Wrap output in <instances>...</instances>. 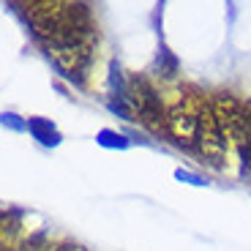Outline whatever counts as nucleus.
<instances>
[{
	"label": "nucleus",
	"instance_id": "20e7f679",
	"mask_svg": "<svg viewBox=\"0 0 251 251\" xmlns=\"http://www.w3.org/2000/svg\"><path fill=\"white\" fill-rule=\"evenodd\" d=\"M200 104L202 96H183L167 107V134L175 145L197 151V134H200Z\"/></svg>",
	"mask_w": 251,
	"mask_h": 251
},
{
	"label": "nucleus",
	"instance_id": "7ed1b4c3",
	"mask_svg": "<svg viewBox=\"0 0 251 251\" xmlns=\"http://www.w3.org/2000/svg\"><path fill=\"white\" fill-rule=\"evenodd\" d=\"M197 153L205 158L207 167L224 170L226 167V153H229V139L224 134L219 115H216L213 101L202 99L200 104V134H197Z\"/></svg>",
	"mask_w": 251,
	"mask_h": 251
},
{
	"label": "nucleus",
	"instance_id": "39448f33",
	"mask_svg": "<svg viewBox=\"0 0 251 251\" xmlns=\"http://www.w3.org/2000/svg\"><path fill=\"white\" fill-rule=\"evenodd\" d=\"M128 96H131V107L137 120L151 128L153 134H167V109L161 104V96L156 93L151 82L145 76H131L128 79Z\"/></svg>",
	"mask_w": 251,
	"mask_h": 251
},
{
	"label": "nucleus",
	"instance_id": "0eeeda50",
	"mask_svg": "<svg viewBox=\"0 0 251 251\" xmlns=\"http://www.w3.org/2000/svg\"><path fill=\"white\" fill-rule=\"evenodd\" d=\"M99 145L101 148H120V151H123V148H128V139H126L123 134H115V131H107V128H104V131L99 134Z\"/></svg>",
	"mask_w": 251,
	"mask_h": 251
},
{
	"label": "nucleus",
	"instance_id": "9d476101",
	"mask_svg": "<svg viewBox=\"0 0 251 251\" xmlns=\"http://www.w3.org/2000/svg\"><path fill=\"white\" fill-rule=\"evenodd\" d=\"M50 251H85V249L76 243H57V246H50Z\"/></svg>",
	"mask_w": 251,
	"mask_h": 251
},
{
	"label": "nucleus",
	"instance_id": "9b49d317",
	"mask_svg": "<svg viewBox=\"0 0 251 251\" xmlns=\"http://www.w3.org/2000/svg\"><path fill=\"white\" fill-rule=\"evenodd\" d=\"M3 123H6V126H11V128H22V123H19V120H17V115H3Z\"/></svg>",
	"mask_w": 251,
	"mask_h": 251
},
{
	"label": "nucleus",
	"instance_id": "423d86ee",
	"mask_svg": "<svg viewBox=\"0 0 251 251\" xmlns=\"http://www.w3.org/2000/svg\"><path fill=\"white\" fill-rule=\"evenodd\" d=\"M25 128L33 134V139H38V142L47 145V148H55V145H60V131L52 126V120L30 118V120L25 123Z\"/></svg>",
	"mask_w": 251,
	"mask_h": 251
},
{
	"label": "nucleus",
	"instance_id": "f8f14e48",
	"mask_svg": "<svg viewBox=\"0 0 251 251\" xmlns=\"http://www.w3.org/2000/svg\"><path fill=\"white\" fill-rule=\"evenodd\" d=\"M243 107H246V118H249V131H251V99L246 101Z\"/></svg>",
	"mask_w": 251,
	"mask_h": 251
},
{
	"label": "nucleus",
	"instance_id": "f03ea898",
	"mask_svg": "<svg viewBox=\"0 0 251 251\" xmlns=\"http://www.w3.org/2000/svg\"><path fill=\"white\" fill-rule=\"evenodd\" d=\"M213 107H216V115H219L221 126H224L229 148L235 151V156H238V161H240V172H243V177L251 180V131H249L246 107L229 93L216 96Z\"/></svg>",
	"mask_w": 251,
	"mask_h": 251
},
{
	"label": "nucleus",
	"instance_id": "f257e3e1",
	"mask_svg": "<svg viewBox=\"0 0 251 251\" xmlns=\"http://www.w3.org/2000/svg\"><path fill=\"white\" fill-rule=\"evenodd\" d=\"M41 44H44L47 57L55 63V69L66 79L85 82L90 55H93V44H96V27L90 22V17H85L82 22H76L66 33L50 38V41H41Z\"/></svg>",
	"mask_w": 251,
	"mask_h": 251
},
{
	"label": "nucleus",
	"instance_id": "6e6552de",
	"mask_svg": "<svg viewBox=\"0 0 251 251\" xmlns=\"http://www.w3.org/2000/svg\"><path fill=\"white\" fill-rule=\"evenodd\" d=\"M158 69H161V76L172 79V76L177 74V60L167 50H161V52H158Z\"/></svg>",
	"mask_w": 251,
	"mask_h": 251
},
{
	"label": "nucleus",
	"instance_id": "1a4fd4ad",
	"mask_svg": "<svg viewBox=\"0 0 251 251\" xmlns=\"http://www.w3.org/2000/svg\"><path fill=\"white\" fill-rule=\"evenodd\" d=\"M175 177H177V180H188V183H194V186H202V177L191 175V172H183V170H177V172H175Z\"/></svg>",
	"mask_w": 251,
	"mask_h": 251
}]
</instances>
